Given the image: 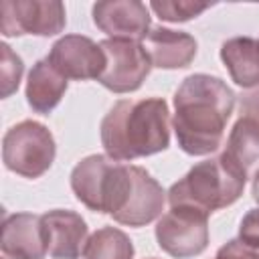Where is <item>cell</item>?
Masks as SVG:
<instances>
[{
  "instance_id": "cell-13",
  "label": "cell",
  "mask_w": 259,
  "mask_h": 259,
  "mask_svg": "<svg viewBox=\"0 0 259 259\" xmlns=\"http://www.w3.org/2000/svg\"><path fill=\"white\" fill-rule=\"evenodd\" d=\"M47 241H49V255L53 259H79L83 257L87 245V223L85 219L67 208H55L42 214Z\"/></svg>"
},
{
  "instance_id": "cell-22",
  "label": "cell",
  "mask_w": 259,
  "mask_h": 259,
  "mask_svg": "<svg viewBox=\"0 0 259 259\" xmlns=\"http://www.w3.org/2000/svg\"><path fill=\"white\" fill-rule=\"evenodd\" d=\"M239 239L247 245L259 247V206L243 214L239 223Z\"/></svg>"
},
{
  "instance_id": "cell-21",
  "label": "cell",
  "mask_w": 259,
  "mask_h": 259,
  "mask_svg": "<svg viewBox=\"0 0 259 259\" xmlns=\"http://www.w3.org/2000/svg\"><path fill=\"white\" fill-rule=\"evenodd\" d=\"M212 259H259V247L247 245L241 239L227 241Z\"/></svg>"
},
{
  "instance_id": "cell-1",
  "label": "cell",
  "mask_w": 259,
  "mask_h": 259,
  "mask_svg": "<svg viewBox=\"0 0 259 259\" xmlns=\"http://www.w3.org/2000/svg\"><path fill=\"white\" fill-rule=\"evenodd\" d=\"M233 109L235 93L221 77L206 73L188 75L174 91L172 130L180 150L188 156L217 152Z\"/></svg>"
},
{
  "instance_id": "cell-10",
  "label": "cell",
  "mask_w": 259,
  "mask_h": 259,
  "mask_svg": "<svg viewBox=\"0 0 259 259\" xmlns=\"http://www.w3.org/2000/svg\"><path fill=\"white\" fill-rule=\"evenodd\" d=\"M150 6L140 0H105L91 8L93 24L107 38L144 40L150 32Z\"/></svg>"
},
{
  "instance_id": "cell-5",
  "label": "cell",
  "mask_w": 259,
  "mask_h": 259,
  "mask_svg": "<svg viewBox=\"0 0 259 259\" xmlns=\"http://www.w3.org/2000/svg\"><path fill=\"white\" fill-rule=\"evenodd\" d=\"M57 146L51 130L34 119H24L6 130L2 138L4 166L24 178H40L55 162Z\"/></svg>"
},
{
  "instance_id": "cell-15",
  "label": "cell",
  "mask_w": 259,
  "mask_h": 259,
  "mask_svg": "<svg viewBox=\"0 0 259 259\" xmlns=\"http://www.w3.org/2000/svg\"><path fill=\"white\" fill-rule=\"evenodd\" d=\"M223 156L247 178L259 170V115L243 111L235 121Z\"/></svg>"
},
{
  "instance_id": "cell-3",
  "label": "cell",
  "mask_w": 259,
  "mask_h": 259,
  "mask_svg": "<svg viewBox=\"0 0 259 259\" xmlns=\"http://www.w3.org/2000/svg\"><path fill=\"white\" fill-rule=\"evenodd\" d=\"M247 176L239 172L223 154L194 164L166 192L170 206L194 208L210 214L239 200Z\"/></svg>"
},
{
  "instance_id": "cell-18",
  "label": "cell",
  "mask_w": 259,
  "mask_h": 259,
  "mask_svg": "<svg viewBox=\"0 0 259 259\" xmlns=\"http://www.w3.org/2000/svg\"><path fill=\"white\" fill-rule=\"evenodd\" d=\"M83 259H134V243L121 229L101 227L87 239Z\"/></svg>"
},
{
  "instance_id": "cell-17",
  "label": "cell",
  "mask_w": 259,
  "mask_h": 259,
  "mask_svg": "<svg viewBox=\"0 0 259 259\" xmlns=\"http://www.w3.org/2000/svg\"><path fill=\"white\" fill-rule=\"evenodd\" d=\"M221 61L231 79L243 89L259 85V40L251 36H233L221 45Z\"/></svg>"
},
{
  "instance_id": "cell-4",
  "label": "cell",
  "mask_w": 259,
  "mask_h": 259,
  "mask_svg": "<svg viewBox=\"0 0 259 259\" xmlns=\"http://www.w3.org/2000/svg\"><path fill=\"white\" fill-rule=\"evenodd\" d=\"M132 164L117 162L105 154L85 156L71 170V190L89 210L115 217L132 192Z\"/></svg>"
},
{
  "instance_id": "cell-25",
  "label": "cell",
  "mask_w": 259,
  "mask_h": 259,
  "mask_svg": "<svg viewBox=\"0 0 259 259\" xmlns=\"http://www.w3.org/2000/svg\"><path fill=\"white\" fill-rule=\"evenodd\" d=\"M6 259H8V257H6Z\"/></svg>"
},
{
  "instance_id": "cell-6",
  "label": "cell",
  "mask_w": 259,
  "mask_h": 259,
  "mask_svg": "<svg viewBox=\"0 0 259 259\" xmlns=\"http://www.w3.org/2000/svg\"><path fill=\"white\" fill-rule=\"evenodd\" d=\"M156 241L174 259H190L208 247V214L194 208L170 206L156 223Z\"/></svg>"
},
{
  "instance_id": "cell-2",
  "label": "cell",
  "mask_w": 259,
  "mask_h": 259,
  "mask_svg": "<svg viewBox=\"0 0 259 259\" xmlns=\"http://www.w3.org/2000/svg\"><path fill=\"white\" fill-rule=\"evenodd\" d=\"M101 146L105 156L132 162L164 152L170 146V111L162 97L119 99L103 115Z\"/></svg>"
},
{
  "instance_id": "cell-7",
  "label": "cell",
  "mask_w": 259,
  "mask_h": 259,
  "mask_svg": "<svg viewBox=\"0 0 259 259\" xmlns=\"http://www.w3.org/2000/svg\"><path fill=\"white\" fill-rule=\"evenodd\" d=\"M65 24L67 12L59 0H4L0 4L2 36H55Z\"/></svg>"
},
{
  "instance_id": "cell-9",
  "label": "cell",
  "mask_w": 259,
  "mask_h": 259,
  "mask_svg": "<svg viewBox=\"0 0 259 259\" xmlns=\"http://www.w3.org/2000/svg\"><path fill=\"white\" fill-rule=\"evenodd\" d=\"M49 63L67 79H99L105 69V53L99 42L83 34H65L53 42Z\"/></svg>"
},
{
  "instance_id": "cell-26",
  "label": "cell",
  "mask_w": 259,
  "mask_h": 259,
  "mask_svg": "<svg viewBox=\"0 0 259 259\" xmlns=\"http://www.w3.org/2000/svg\"><path fill=\"white\" fill-rule=\"evenodd\" d=\"M257 97H259V95H257Z\"/></svg>"
},
{
  "instance_id": "cell-24",
  "label": "cell",
  "mask_w": 259,
  "mask_h": 259,
  "mask_svg": "<svg viewBox=\"0 0 259 259\" xmlns=\"http://www.w3.org/2000/svg\"><path fill=\"white\" fill-rule=\"evenodd\" d=\"M148 259H156V257H148Z\"/></svg>"
},
{
  "instance_id": "cell-12",
  "label": "cell",
  "mask_w": 259,
  "mask_h": 259,
  "mask_svg": "<svg viewBox=\"0 0 259 259\" xmlns=\"http://www.w3.org/2000/svg\"><path fill=\"white\" fill-rule=\"evenodd\" d=\"M132 174H134L132 192L127 196L125 206L113 217V221L119 225H127V227H144L162 217L164 202H166V190L142 166L132 164Z\"/></svg>"
},
{
  "instance_id": "cell-8",
  "label": "cell",
  "mask_w": 259,
  "mask_h": 259,
  "mask_svg": "<svg viewBox=\"0 0 259 259\" xmlns=\"http://www.w3.org/2000/svg\"><path fill=\"white\" fill-rule=\"evenodd\" d=\"M99 45L105 53V69L97 81L113 93H132L140 89L152 69L144 42L105 38Z\"/></svg>"
},
{
  "instance_id": "cell-14",
  "label": "cell",
  "mask_w": 259,
  "mask_h": 259,
  "mask_svg": "<svg viewBox=\"0 0 259 259\" xmlns=\"http://www.w3.org/2000/svg\"><path fill=\"white\" fill-rule=\"evenodd\" d=\"M144 49L152 67L158 69H184L196 57V38L184 30L156 26L144 38Z\"/></svg>"
},
{
  "instance_id": "cell-20",
  "label": "cell",
  "mask_w": 259,
  "mask_h": 259,
  "mask_svg": "<svg viewBox=\"0 0 259 259\" xmlns=\"http://www.w3.org/2000/svg\"><path fill=\"white\" fill-rule=\"evenodd\" d=\"M0 55H2V61H0L2 63L0 65V87L2 89H0V95L6 99L18 89L22 73H24V63L6 42L0 45Z\"/></svg>"
},
{
  "instance_id": "cell-16",
  "label": "cell",
  "mask_w": 259,
  "mask_h": 259,
  "mask_svg": "<svg viewBox=\"0 0 259 259\" xmlns=\"http://www.w3.org/2000/svg\"><path fill=\"white\" fill-rule=\"evenodd\" d=\"M69 79L63 77L49 59H40L32 65L26 79V103L32 111L49 115L63 99Z\"/></svg>"
},
{
  "instance_id": "cell-11",
  "label": "cell",
  "mask_w": 259,
  "mask_h": 259,
  "mask_svg": "<svg viewBox=\"0 0 259 259\" xmlns=\"http://www.w3.org/2000/svg\"><path fill=\"white\" fill-rule=\"evenodd\" d=\"M0 249L8 259H45L49 253L42 214H4Z\"/></svg>"
},
{
  "instance_id": "cell-19",
  "label": "cell",
  "mask_w": 259,
  "mask_h": 259,
  "mask_svg": "<svg viewBox=\"0 0 259 259\" xmlns=\"http://www.w3.org/2000/svg\"><path fill=\"white\" fill-rule=\"evenodd\" d=\"M150 8L158 14V18L168 22H186L200 16L204 10L210 8L208 2H192V0H154Z\"/></svg>"
},
{
  "instance_id": "cell-23",
  "label": "cell",
  "mask_w": 259,
  "mask_h": 259,
  "mask_svg": "<svg viewBox=\"0 0 259 259\" xmlns=\"http://www.w3.org/2000/svg\"><path fill=\"white\" fill-rule=\"evenodd\" d=\"M251 192H253V200L259 204V170L255 172L253 176V186H251Z\"/></svg>"
}]
</instances>
